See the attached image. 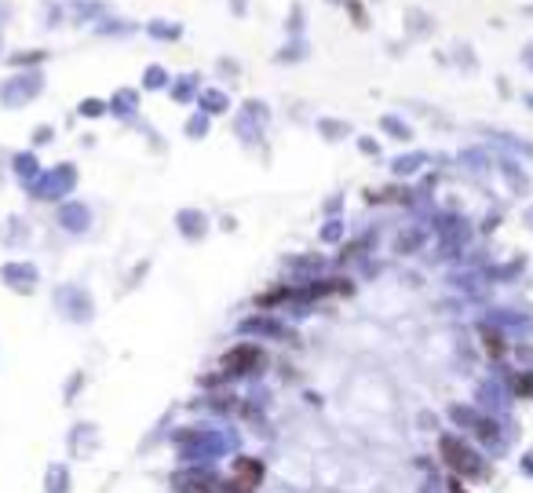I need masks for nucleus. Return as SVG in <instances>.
Wrapping results in <instances>:
<instances>
[{"instance_id": "obj_7", "label": "nucleus", "mask_w": 533, "mask_h": 493, "mask_svg": "<svg viewBox=\"0 0 533 493\" xmlns=\"http://www.w3.org/2000/svg\"><path fill=\"white\" fill-rule=\"evenodd\" d=\"M103 34H132V29H136V22H121V19H106L103 26Z\"/></svg>"}, {"instance_id": "obj_8", "label": "nucleus", "mask_w": 533, "mask_h": 493, "mask_svg": "<svg viewBox=\"0 0 533 493\" xmlns=\"http://www.w3.org/2000/svg\"><path fill=\"white\" fill-rule=\"evenodd\" d=\"M165 81H168V73H165L161 66H150V70H146V88H161Z\"/></svg>"}, {"instance_id": "obj_6", "label": "nucleus", "mask_w": 533, "mask_h": 493, "mask_svg": "<svg viewBox=\"0 0 533 493\" xmlns=\"http://www.w3.org/2000/svg\"><path fill=\"white\" fill-rule=\"evenodd\" d=\"M307 26V11L303 4H293L289 8V19H285V29H289V37H300V29Z\"/></svg>"}, {"instance_id": "obj_5", "label": "nucleus", "mask_w": 533, "mask_h": 493, "mask_svg": "<svg viewBox=\"0 0 533 493\" xmlns=\"http://www.w3.org/2000/svg\"><path fill=\"white\" fill-rule=\"evenodd\" d=\"M307 55V41L303 37H293L285 48L278 51V63H296V59H303Z\"/></svg>"}, {"instance_id": "obj_15", "label": "nucleus", "mask_w": 533, "mask_h": 493, "mask_svg": "<svg viewBox=\"0 0 533 493\" xmlns=\"http://www.w3.org/2000/svg\"><path fill=\"white\" fill-rule=\"evenodd\" d=\"M336 4H347V0H336Z\"/></svg>"}, {"instance_id": "obj_14", "label": "nucleus", "mask_w": 533, "mask_h": 493, "mask_svg": "<svg viewBox=\"0 0 533 493\" xmlns=\"http://www.w3.org/2000/svg\"><path fill=\"white\" fill-rule=\"evenodd\" d=\"M522 15H529V19H533V4H522Z\"/></svg>"}, {"instance_id": "obj_1", "label": "nucleus", "mask_w": 533, "mask_h": 493, "mask_svg": "<svg viewBox=\"0 0 533 493\" xmlns=\"http://www.w3.org/2000/svg\"><path fill=\"white\" fill-rule=\"evenodd\" d=\"M402 22H405V34H410L413 41L431 37V34H435V26H438V19H435L431 11H424V8H405Z\"/></svg>"}, {"instance_id": "obj_11", "label": "nucleus", "mask_w": 533, "mask_h": 493, "mask_svg": "<svg viewBox=\"0 0 533 493\" xmlns=\"http://www.w3.org/2000/svg\"><path fill=\"white\" fill-rule=\"evenodd\" d=\"M227 4H230V15H234V19H245V15H248V0H227Z\"/></svg>"}, {"instance_id": "obj_4", "label": "nucleus", "mask_w": 533, "mask_h": 493, "mask_svg": "<svg viewBox=\"0 0 533 493\" xmlns=\"http://www.w3.org/2000/svg\"><path fill=\"white\" fill-rule=\"evenodd\" d=\"M106 8L99 4V0H73L70 4V15L77 19V22H88V19H96V15H103Z\"/></svg>"}, {"instance_id": "obj_3", "label": "nucleus", "mask_w": 533, "mask_h": 493, "mask_svg": "<svg viewBox=\"0 0 533 493\" xmlns=\"http://www.w3.org/2000/svg\"><path fill=\"white\" fill-rule=\"evenodd\" d=\"M11 84H15V88H8V91H4V96H8L11 103H15V99H22V96L29 99V96H34V91H37V84H41V73H29V77H19V81H11Z\"/></svg>"}, {"instance_id": "obj_9", "label": "nucleus", "mask_w": 533, "mask_h": 493, "mask_svg": "<svg viewBox=\"0 0 533 493\" xmlns=\"http://www.w3.org/2000/svg\"><path fill=\"white\" fill-rule=\"evenodd\" d=\"M347 11H351V15H355V22H358V26H362V29H365V26H369V15H365V8H362V4H358V0H347Z\"/></svg>"}, {"instance_id": "obj_13", "label": "nucleus", "mask_w": 533, "mask_h": 493, "mask_svg": "<svg viewBox=\"0 0 533 493\" xmlns=\"http://www.w3.org/2000/svg\"><path fill=\"white\" fill-rule=\"evenodd\" d=\"M522 59H526V66H533V41L522 48Z\"/></svg>"}, {"instance_id": "obj_12", "label": "nucleus", "mask_w": 533, "mask_h": 493, "mask_svg": "<svg viewBox=\"0 0 533 493\" xmlns=\"http://www.w3.org/2000/svg\"><path fill=\"white\" fill-rule=\"evenodd\" d=\"M37 59H44V51H22L15 55V63H37Z\"/></svg>"}, {"instance_id": "obj_2", "label": "nucleus", "mask_w": 533, "mask_h": 493, "mask_svg": "<svg viewBox=\"0 0 533 493\" xmlns=\"http://www.w3.org/2000/svg\"><path fill=\"white\" fill-rule=\"evenodd\" d=\"M146 34L153 41H179L183 37V22H172V19H150L146 22Z\"/></svg>"}, {"instance_id": "obj_10", "label": "nucleus", "mask_w": 533, "mask_h": 493, "mask_svg": "<svg viewBox=\"0 0 533 493\" xmlns=\"http://www.w3.org/2000/svg\"><path fill=\"white\" fill-rule=\"evenodd\" d=\"M205 103H208L212 110H223V106H227V96H223V91H208Z\"/></svg>"}]
</instances>
